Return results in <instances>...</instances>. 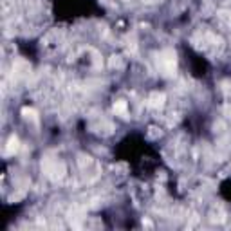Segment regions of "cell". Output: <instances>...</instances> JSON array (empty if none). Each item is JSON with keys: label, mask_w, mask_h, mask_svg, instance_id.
I'll return each mask as SVG.
<instances>
[{"label": "cell", "mask_w": 231, "mask_h": 231, "mask_svg": "<svg viewBox=\"0 0 231 231\" xmlns=\"http://www.w3.org/2000/svg\"><path fill=\"white\" fill-rule=\"evenodd\" d=\"M16 148H18V141H16V137H13V139L9 141V148H7V152H9V154H13Z\"/></svg>", "instance_id": "1"}]
</instances>
